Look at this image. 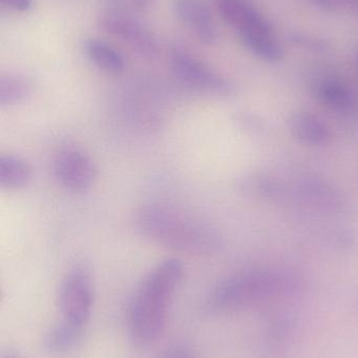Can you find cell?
<instances>
[{"label": "cell", "instance_id": "1", "mask_svg": "<svg viewBox=\"0 0 358 358\" xmlns=\"http://www.w3.org/2000/svg\"><path fill=\"white\" fill-rule=\"evenodd\" d=\"M184 267L177 259L159 263L137 287L128 313V330L137 347L153 344L164 331Z\"/></svg>", "mask_w": 358, "mask_h": 358}, {"label": "cell", "instance_id": "2", "mask_svg": "<svg viewBox=\"0 0 358 358\" xmlns=\"http://www.w3.org/2000/svg\"><path fill=\"white\" fill-rule=\"evenodd\" d=\"M135 227L143 237L184 254L212 255L223 246L222 237L212 225L165 204L141 208Z\"/></svg>", "mask_w": 358, "mask_h": 358}, {"label": "cell", "instance_id": "3", "mask_svg": "<svg viewBox=\"0 0 358 358\" xmlns=\"http://www.w3.org/2000/svg\"><path fill=\"white\" fill-rule=\"evenodd\" d=\"M302 285L296 273L284 269H254L223 280L206 303L209 313L237 310L258 301L296 292Z\"/></svg>", "mask_w": 358, "mask_h": 358}, {"label": "cell", "instance_id": "4", "mask_svg": "<svg viewBox=\"0 0 358 358\" xmlns=\"http://www.w3.org/2000/svg\"><path fill=\"white\" fill-rule=\"evenodd\" d=\"M94 283L90 271L83 265L73 267L61 282L58 308L62 321L86 328L94 306Z\"/></svg>", "mask_w": 358, "mask_h": 358}, {"label": "cell", "instance_id": "5", "mask_svg": "<svg viewBox=\"0 0 358 358\" xmlns=\"http://www.w3.org/2000/svg\"><path fill=\"white\" fill-rule=\"evenodd\" d=\"M172 69L181 83L198 92L219 96L235 94V86L230 81L187 52L172 55Z\"/></svg>", "mask_w": 358, "mask_h": 358}, {"label": "cell", "instance_id": "6", "mask_svg": "<svg viewBox=\"0 0 358 358\" xmlns=\"http://www.w3.org/2000/svg\"><path fill=\"white\" fill-rule=\"evenodd\" d=\"M55 178L63 189L71 193H84L94 185L97 169L92 159L77 149H64L53 164Z\"/></svg>", "mask_w": 358, "mask_h": 358}, {"label": "cell", "instance_id": "7", "mask_svg": "<svg viewBox=\"0 0 358 358\" xmlns=\"http://www.w3.org/2000/svg\"><path fill=\"white\" fill-rule=\"evenodd\" d=\"M298 196L309 206L332 215L350 212V201L340 187L317 176H305L296 185Z\"/></svg>", "mask_w": 358, "mask_h": 358}, {"label": "cell", "instance_id": "8", "mask_svg": "<svg viewBox=\"0 0 358 358\" xmlns=\"http://www.w3.org/2000/svg\"><path fill=\"white\" fill-rule=\"evenodd\" d=\"M99 25L142 56L153 58L157 55V40L149 29L136 20L119 14H106L101 17Z\"/></svg>", "mask_w": 358, "mask_h": 358}, {"label": "cell", "instance_id": "9", "mask_svg": "<svg viewBox=\"0 0 358 358\" xmlns=\"http://www.w3.org/2000/svg\"><path fill=\"white\" fill-rule=\"evenodd\" d=\"M219 13L240 38L273 33L270 24L247 0H214Z\"/></svg>", "mask_w": 358, "mask_h": 358}, {"label": "cell", "instance_id": "10", "mask_svg": "<svg viewBox=\"0 0 358 358\" xmlns=\"http://www.w3.org/2000/svg\"><path fill=\"white\" fill-rule=\"evenodd\" d=\"M172 8L179 20L201 43L214 45L218 42V27L204 0H174Z\"/></svg>", "mask_w": 358, "mask_h": 358}, {"label": "cell", "instance_id": "11", "mask_svg": "<svg viewBox=\"0 0 358 358\" xmlns=\"http://www.w3.org/2000/svg\"><path fill=\"white\" fill-rule=\"evenodd\" d=\"M288 124L292 136L308 146H325L331 140V130L328 124L321 117L309 111L292 113Z\"/></svg>", "mask_w": 358, "mask_h": 358}, {"label": "cell", "instance_id": "12", "mask_svg": "<svg viewBox=\"0 0 358 358\" xmlns=\"http://www.w3.org/2000/svg\"><path fill=\"white\" fill-rule=\"evenodd\" d=\"M85 328L71 325L61 320L46 331L43 338V348L54 355H63L76 350L81 344Z\"/></svg>", "mask_w": 358, "mask_h": 358}, {"label": "cell", "instance_id": "13", "mask_svg": "<svg viewBox=\"0 0 358 358\" xmlns=\"http://www.w3.org/2000/svg\"><path fill=\"white\" fill-rule=\"evenodd\" d=\"M315 94L326 107L338 113H351L357 105L350 88L333 78L321 80L315 86Z\"/></svg>", "mask_w": 358, "mask_h": 358}, {"label": "cell", "instance_id": "14", "mask_svg": "<svg viewBox=\"0 0 358 358\" xmlns=\"http://www.w3.org/2000/svg\"><path fill=\"white\" fill-rule=\"evenodd\" d=\"M83 50L90 62L109 73H120L125 69L123 56L111 44L98 39L84 42Z\"/></svg>", "mask_w": 358, "mask_h": 358}, {"label": "cell", "instance_id": "15", "mask_svg": "<svg viewBox=\"0 0 358 358\" xmlns=\"http://www.w3.org/2000/svg\"><path fill=\"white\" fill-rule=\"evenodd\" d=\"M33 170L25 159L16 155H0V185L6 189H20L31 182Z\"/></svg>", "mask_w": 358, "mask_h": 358}, {"label": "cell", "instance_id": "16", "mask_svg": "<svg viewBox=\"0 0 358 358\" xmlns=\"http://www.w3.org/2000/svg\"><path fill=\"white\" fill-rule=\"evenodd\" d=\"M34 84L27 76L4 73L0 76V106L21 104L33 94Z\"/></svg>", "mask_w": 358, "mask_h": 358}, {"label": "cell", "instance_id": "17", "mask_svg": "<svg viewBox=\"0 0 358 358\" xmlns=\"http://www.w3.org/2000/svg\"><path fill=\"white\" fill-rule=\"evenodd\" d=\"M239 189L245 195L262 199H279L285 194L281 181L263 173L246 174L239 180Z\"/></svg>", "mask_w": 358, "mask_h": 358}, {"label": "cell", "instance_id": "18", "mask_svg": "<svg viewBox=\"0 0 358 358\" xmlns=\"http://www.w3.org/2000/svg\"><path fill=\"white\" fill-rule=\"evenodd\" d=\"M237 127L252 136H263L268 131V124L261 115L250 111H240L235 115Z\"/></svg>", "mask_w": 358, "mask_h": 358}, {"label": "cell", "instance_id": "19", "mask_svg": "<svg viewBox=\"0 0 358 358\" xmlns=\"http://www.w3.org/2000/svg\"><path fill=\"white\" fill-rule=\"evenodd\" d=\"M159 358H198V357L189 347L184 345H174L164 350Z\"/></svg>", "mask_w": 358, "mask_h": 358}, {"label": "cell", "instance_id": "20", "mask_svg": "<svg viewBox=\"0 0 358 358\" xmlns=\"http://www.w3.org/2000/svg\"><path fill=\"white\" fill-rule=\"evenodd\" d=\"M1 2L17 12L27 13L34 8L33 0H1Z\"/></svg>", "mask_w": 358, "mask_h": 358}, {"label": "cell", "instance_id": "21", "mask_svg": "<svg viewBox=\"0 0 358 358\" xmlns=\"http://www.w3.org/2000/svg\"><path fill=\"white\" fill-rule=\"evenodd\" d=\"M317 6L323 10H332L340 6H348V0H312Z\"/></svg>", "mask_w": 358, "mask_h": 358}, {"label": "cell", "instance_id": "22", "mask_svg": "<svg viewBox=\"0 0 358 358\" xmlns=\"http://www.w3.org/2000/svg\"><path fill=\"white\" fill-rule=\"evenodd\" d=\"M155 0H132L135 6H138L139 8H146L153 3Z\"/></svg>", "mask_w": 358, "mask_h": 358}, {"label": "cell", "instance_id": "23", "mask_svg": "<svg viewBox=\"0 0 358 358\" xmlns=\"http://www.w3.org/2000/svg\"><path fill=\"white\" fill-rule=\"evenodd\" d=\"M348 6L358 12V0H348Z\"/></svg>", "mask_w": 358, "mask_h": 358}, {"label": "cell", "instance_id": "24", "mask_svg": "<svg viewBox=\"0 0 358 358\" xmlns=\"http://www.w3.org/2000/svg\"><path fill=\"white\" fill-rule=\"evenodd\" d=\"M354 62H355V67H357V71L358 73V48H357V50H355Z\"/></svg>", "mask_w": 358, "mask_h": 358}, {"label": "cell", "instance_id": "25", "mask_svg": "<svg viewBox=\"0 0 358 358\" xmlns=\"http://www.w3.org/2000/svg\"><path fill=\"white\" fill-rule=\"evenodd\" d=\"M1 358H19L17 355H13V353H6V355H2Z\"/></svg>", "mask_w": 358, "mask_h": 358}]
</instances>
